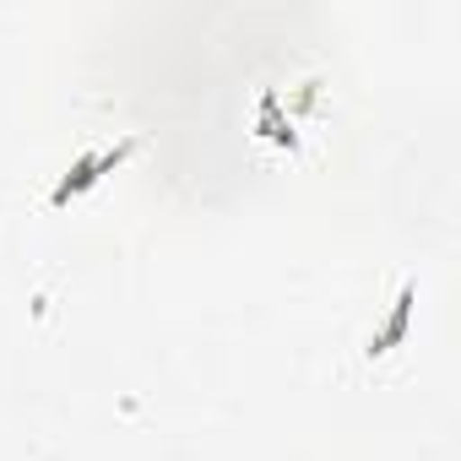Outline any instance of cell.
I'll return each instance as SVG.
<instances>
[{
    "label": "cell",
    "mask_w": 461,
    "mask_h": 461,
    "mask_svg": "<svg viewBox=\"0 0 461 461\" xmlns=\"http://www.w3.org/2000/svg\"><path fill=\"white\" fill-rule=\"evenodd\" d=\"M412 299H418V288L407 283V288L396 294V304H391L385 326H380V331H375V337L364 342V353H369V358H385V353H391V348H396V342L407 337V321H412Z\"/></svg>",
    "instance_id": "cell-2"
},
{
    "label": "cell",
    "mask_w": 461,
    "mask_h": 461,
    "mask_svg": "<svg viewBox=\"0 0 461 461\" xmlns=\"http://www.w3.org/2000/svg\"><path fill=\"white\" fill-rule=\"evenodd\" d=\"M131 152H136V141H120V147H109V152H87V158H77V163H71V174H66V179L50 190V206H66L71 195L93 190V185H98L104 174H114V168H120Z\"/></svg>",
    "instance_id": "cell-1"
}]
</instances>
